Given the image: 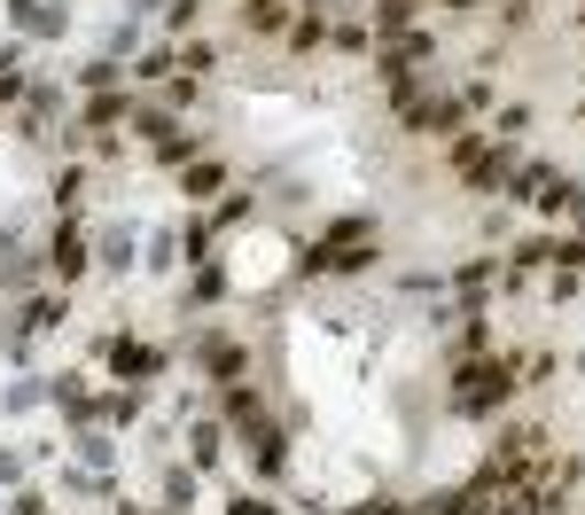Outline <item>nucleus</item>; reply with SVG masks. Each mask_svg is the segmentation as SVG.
Masks as SVG:
<instances>
[{"instance_id":"nucleus-2","label":"nucleus","mask_w":585,"mask_h":515,"mask_svg":"<svg viewBox=\"0 0 585 515\" xmlns=\"http://www.w3.org/2000/svg\"><path fill=\"white\" fill-rule=\"evenodd\" d=\"M523 391V368L499 352V360H468L461 375H453V414H468V421H484V414H499Z\"/></svg>"},{"instance_id":"nucleus-30","label":"nucleus","mask_w":585,"mask_h":515,"mask_svg":"<svg viewBox=\"0 0 585 515\" xmlns=\"http://www.w3.org/2000/svg\"><path fill=\"white\" fill-rule=\"evenodd\" d=\"M523 125H531V110H523V102H508V110H499V118H492V141H516Z\"/></svg>"},{"instance_id":"nucleus-6","label":"nucleus","mask_w":585,"mask_h":515,"mask_svg":"<svg viewBox=\"0 0 585 515\" xmlns=\"http://www.w3.org/2000/svg\"><path fill=\"white\" fill-rule=\"evenodd\" d=\"M47 266H55L63 282H78V274L95 266V242H87V227H78V219H63V227H55V242H47Z\"/></svg>"},{"instance_id":"nucleus-18","label":"nucleus","mask_w":585,"mask_h":515,"mask_svg":"<svg viewBox=\"0 0 585 515\" xmlns=\"http://www.w3.org/2000/svg\"><path fill=\"white\" fill-rule=\"evenodd\" d=\"M289 47H297V55H312V47H328V17H320V9H305V17H289Z\"/></svg>"},{"instance_id":"nucleus-38","label":"nucleus","mask_w":585,"mask_h":515,"mask_svg":"<svg viewBox=\"0 0 585 515\" xmlns=\"http://www.w3.org/2000/svg\"><path fill=\"white\" fill-rule=\"evenodd\" d=\"M227 515H274V500H266V492H234V507H227Z\"/></svg>"},{"instance_id":"nucleus-34","label":"nucleus","mask_w":585,"mask_h":515,"mask_svg":"<svg viewBox=\"0 0 585 515\" xmlns=\"http://www.w3.org/2000/svg\"><path fill=\"white\" fill-rule=\"evenodd\" d=\"M180 70H219V55H211V40H188V47H180Z\"/></svg>"},{"instance_id":"nucleus-35","label":"nucleus","mask_w":585,"mask_h":515,"mask_svg":"<svg viewBox=\"0 0 585 515\" xmlns=\"http://www.w3.org/2000/svg\"><path fill=\"white\" fill-rule=\"evenodd\" d=\"M344 515H413V507L390 500V492H375V500H360V507H344Z\"/></svg>"},{"instance_id":"nucleus-19","label":"nucleus","mask_w":585,"mask_h":515,"mask_svg":"<svg viewBox=\"0 0 585 515\" xmlns=\"http://www.w3.org/2000/svg\"><path fill=\"white\" fill-rule=\"evenodd\" d=\"M367 17H375V32H383V40H398V32H413V0H375Z\"/></svg>"},{"instance_id":"nucleus-27","label":"nucleus","mask_w":585,"mask_h":515,"mask_svg":"<svg viewBox=\"0 0 585 515\" xmlns=\"http://www.w3.org/2000/svg\"><path fill=\"white\" fill-rule=\"evenodd\" d=\"M118 78H125V70H118L110 55H102V63H78V86H95V95H110V86H118Z\"/></svg>"},{"instance_id":"nucleus-24","label":"nucleus","mask_w":585,"mask_h":515,"mask_svg":"<svg viewBox=\"0 0 585 515\" xmlns=\"http://www.w3.org/2000/svg\"><path fill=\"white\" fill-rule=\"evenodd\" d=\"M133 125H141V141H148V149H156V141H173V133H180V118H173V110H141Z\"/></svg>"},{"instance_id":"nucleus-15","label":"nucleus","mask_w":585,"mask_h":515,"mask_svg":"<svg viewBox=\"0 0 585 515\" xmlns=\"http://www.w3.org/2000/svg\"><path fill=\"white\" fill-rule=\"evenodd\" d=\"M547 180H554L547 164H516V172H508V188H499V196H516V204H539V196H547Z\"/></svg>"},{"instance_id":"nucleus-16","label":"nucleus","mask_w":585,"mask_h":515,"mask_svg":"<svg viewBox=\"0 0 585 515\" xmlns=\"http://www.w3.org/2000/svg\"><path fill=\"white\" fill-rule=\"evenodd\" d=\"M250 446H258V476H282V469H289V438H282L274 421H266V429H258Z\"/></svg>"},{"instance_id":"nucleus-23","label":"nucleus","mask_w":585,"mask_h":515,"mask_svg":"<svg viewBox=\"0 0 585 515\" xmlns=\"http://www.w3.org/2000/svg\"><path fill=\"white\" fill-rule=\"evenodd\" d=\"M188 297H196V305H219V297H227V274H219V266H196V274H188Z\"/></svg>"},{"instance_id":"nucleus-14","label":"nucleus","mask_w":585,"mask_h":515,"mask_svg":"<svg viewBox=\"0 0 585 515\" xmlns=\"http://www.w3.org/2000/svg\"><path fill=\"white\" fill-rule=\"evenodd\" d=\"M9 17H16V32H32V40H47V32H63V17L47 9V0H9Z\"/></svg>"},{"instance_id":"nucleus-21","label":"nucleus","mask_w":585,"mask_h":515,"mask_svg":"<svg viewBox=\"0 0 585 515\" xmlns=\"http://www.w3.org/2000/svg\"><path fill=\"white\" fill-rule=\"evenodd\" d=\"M188 500H196V469H164V507L188 515Z\"/></svg>"},{"instance_id":"nucleus-10","label":"nucleus","mask_w":585,"mask_h":515,"mask_svg":"<svg viewBox=\"0 0 585 515\" xmlns=\"http://www.w3.org/2000/svg\"><path fill=\"white\" fill-rule=\"evenodd\" d=\"M63 320H70V297H24L16 336H47V328H63Z\"/></svg>"},{"instance_id":"nucleus-17","label":"nucleus","mask_w":585,"mask_h":515,"mask_svg":"<svg viewBox=\"0 0 585 515\" xmlns=\"http://www.w3.org/2000/svg\"><path fill=\"white\" fill-rule=\"evenodd\" d=\"M110 125H125V95H95L87 118H78V133H110Z\"/></svg>"},{"instance_id":"nucleus-3","label":"nucleus","mask_w":585,"mask_h":515,"mask_svg":"<svg viewBox=\"0 0 585 515\" xmlns=\"http://www.w3.org/2000/svg\"><path fill=\"white\" fill-rule=\"evenodd\" d=\"M398 118H406V133H438V141L468 133V102L461 95H438V86H422L413 102H398Z\"/></svg>"},{"instance_id":"nucleus-1","label":"nucleus","mask_w":585,"mask_h":515,"mask_svg":"<svg viewBox=\"0 0 585 515\" xmlns=\"http://www.w3.org/2000/svg\"><path fill=\"white\" fill-rule=\"evenodd\" d=\"M539 461H547V429H539V421H516V429H499V446H492V461L468 476V492H476V500H492V492H516V484H523Z\"/></svg>"},{"instance_id":"nucleus-33","label":"nucleus","mask_w":585,"mask_h":515,"mask_svg":"<svg viewBox=\"0 0 585 515\" xmlns=\"http://www.w3.org/2000/svg\"><path fill=\"white\" fill-rule=\"evenodd\" d=\"M173 63H180V55H164V47H148V55L133 63V78H173Z\"/></svg>"},{"instance_id":"nucleus-25","label":"nucleus","mask_w":585,"mask_h":515,"mask_svg":"<svg viewBox=\"0 0 585 515\" xmlns=\"http://www.w3.org/2000/svg\"><path fill=\"white\" fill-rule=\"evenodd\" d=\"M102 266H118V274L133 266V227H110L102 234Z\"/></svg>"},{"instance_id":"nucleus-26","label":"nucleus","mask_w":585,"mask_h":515,"mask_svg":"<svg viewBox=\"0 0 585 515\" xmlns=\"http://www.w3.org/2000/svg\"><path fill=\"white\" fill-rule=\"evenodd\" d=\"M78 196H87V172H78V164H70V172H63V180H55V211L70 219V211H78Z\"/></svg>"},{"instance_id":"nucleus-36","label":"nucleus","mask_w":585,"mask_h":515,"mask_svg":"<svg viewBox=\"0 0 585 515\" xmlns=\"http://www.w3.org/2000/svg\"><path fill=\"white\" fill-rule=\"evenodd\" d=\"M196 17H203V0H173V9H164V24H173V32H196Z\"/></svg>"},{"instance_id":"nucleus-39","label":"nucleus","mask_w":585,"mask_h":515,"mask_svg":"<svg viewBox=\"0 0 585 515\" xmlns=\"http://www.w3.org/2000/svg\"><path fill=\"white\" fill-rule=\"evenodd\" d=\"M242 219H250V196H227V204H219V219H211V227H242Z\"/></svg>"},{"instance_id":"nucleus-22","label":"nucleus","mask_w":585,"mask_h":515,"mask_svg":"<svg viewBox=\"0 0 585 515\" xmlns=\"http://www.w3.org/2000/svg\"><path fill=\"white\" fill-rule=\"evenodd\" d=\"M196 156H203V149H196V133H188V125H180L173 141H156V164H180V172H188Z\"/></svg>"},{"instance_id":"nucleus-42","label":"nucleus","mask_w":585,"mask_h":515,"mask_svg":"<svg viewBox=\"0 0 585 515\" xmlns=\"http://www.w3.org/2000/svg\"><path fill=\"white\" fill-rule=\"evenodd\" d=\"M110 515H141V507H133V500H118V507H110Z\"/></svg>"},{"instance_id":"nucleus-32","label":"nucleus","mask_w":585,"mask_h":515,"mask_svg":"<svg viewBox=\"0 0 585 515\" xmlns=\"http://www.w3.org/2000/svg\"><path fill=\"white\" fill-rule=\"evenodd\" d=\"M102 414H110V421H141V391H110Z\"/></svg>"},{"instance_id":"nucleus-28","label":"nucleus","mask_w":585,"mask_h":515,"mask_svg":"<svg viewBox=\"0 0 585 515\" xmlns=\"http://www.w3.org/2000/svg\"><path fill=\"white\" fill-rule=\"evenodd\" d=\"M16 63H24L16 47H0V102H16V95H24V70H16Z\"/></svg>"},{"instance_id":"nucleus-7","label":"nucleus","mask_w":585,"mask_h":515,"mask_svg":"<svg viewBox=\"0 0 585 515\" xmlns=\"http://www.w3.org/2000/svg\"><path fill=\"white\" fill-rule=\"evenodd\" d=\"M196 360H203V368H211L219 383H242V368H250V360H242V343H234V336H219V328H211V336L196 343Z\"/></svg>"},{"instance_id":"nucleus-8","label":"nucleus","mask_w":585,"mask_h":515,"mask_svg":"<svg viewBox=\"0 0 585 515\" xmlns=\"http://www.w3.org/2000/svg\"><path fill=\"white\" fill-rule=\"evenodd\" d=\"M219 406H227V421H234V429H250V438L266 429V398L250 391V383H227V398H219Z\"/></svg>"},{"instance_id":"nucleus-31","label":"nucleus","mask_w":585,"mask_h":515,"mask_svg":"<svg viewBox=\"0 0 585 515\" xmlns=\"http://www.w3.org/2000/svg\"><path fill=\"white\" fill-rule=\"evenodd\" d=\"M554 266H562V274L585 266V234H554Z\"/></svg>"},{"instance_id":"nucleus-12","label":"nucleus","mask_w":585,"mask_h":515,"mask_svg":"<svg viewBox=\"0 0 585 515\" xmlns=\"http://www.w3.org/2000/svg\"><path fill=\"white\" fill-rule=\"evenodd\" d=\"M180 188H188L196 204H203V196H219V188H227V164H219V156H196V164L180 172Z\"/></svg>"},{"instance_id":"nucleus-5","label":"nucleus","mask_w":585,"mask_h":515,"mask_svg":"<svg viewBox=\"0 0 585 515\" xmlns=\"http://www.w3.org/2000/svg\"><path fill=\"white\" fill-rule=\"evenodd\" d=\"M297 266L305 274H367L375 266V242H312Z\"/></svg>"},{"instance_id":"nucleus-9","label":"nucleus","mask_w":585,"mask_h":515,"mask_svg":"<svg viewBox=\"0 0 585 515\" xmlns=\"http://www.w3.org/2000/svg\"><path fill=\"white\" fill-rule=\"evenodd\" d=\"M32 274H40V258H24V242L0 227V289H32Z\"/></svg>"},{"instance_id":"nucleus-37","label":"nucleus","mask_w":585,"mask_h":515,"mask_svg":"<svg viewBox=\"0 0 585 515\" xmlns=\"http://www.w3.org/2000/svg\"><path fill=\"white\" fill-rule=\"evenodd\" d=\"M78 453H87V461H95V469H102V461H110V453H118V446H110V438H102V429H87V438H78Z\"/></svg>"},{"instance_id":"nucleus-4","label":"nucleus","mask_w":585,"mask_h":515,"mask_svg":"<svg viewBox=\"0 0 585 515\" xmlns=\"http://www.w3.org/2000/svg\"><path fill=\"white\" fill-rule=\"evenodd\" d=\"M102 360L118 368V383H156L164 368H173V360H164L156 343H141V336H102Z\"/></svg>"},{"instance_id":"nucleus-40","label":"nucleus","mask_w":585,"mask_h":515,"mask_svg":"<svg viewBox=\"0 0 585 515\" xmlns=\"http://www.w3.org/2000/svg\"><path fill=\"white\" fill-rule=\"evenodd\" d=\"M0 484H24V453H0Z\"/></svg>"},{"instance_id":"nucleus-20","label":"nucleus","mask_w":585,"mask_h":515,"mask_svg":"<svg viewBox=\"0 0 585 515\" xmlns=\"http://www.w3.org/2000/svg\"><path fill=\"white\" fill-rule=\"evenodd\" d=\"M320 242H375V219H367V211H344V219H328Z\"/></svg>"},{"instance_id":"nucleus-29","label":"nucleus","mask_w":585,"mask_h":515,"mask_svg":"<svg viewBox=\"0 0 585 515\" xmlns=\"http://www.w3.org/2000/svg\"><path fill=\"white\" fill-rule=\"evenodd\" d=\"M219 453H227L219 446V421H196V469H219Z\"/></svg>"},{"instance_id":"nucleus-11","label":"nucleus","mask_w":585,"mask_h":515,"mask_svg":"<svg viewBox=\"0 0 585 515\" xmlns=\"http://www.w3.org/2000/svg\"><path fill=\"white\" fill-rule=\"evenodd\" d=\"M242 32H289V0H242Z\"/></svg>"},{"instance_id":"nucleus-13","label":"nucleus","mask_w":585,"mask_h":515,"mask_svg":"<svg viewBox=\"0 0 585 515\" xmlns=\"http://www.w3.org/2000/svg\"><path fill=\"white\" fill-rule=\"evenodd\" d=\"M55 406H63L70 421H95V414H102V398H95L87 383H78V375H63V383H55Z\"/></svg>"},{"instance_id":"nucleus-41","label":"nucleus","mask_w":585,"mask_h":515,"mask_svg":"<svg viewBox=\"0 0 585 515\" xmlns=\"http://www.w3.org/2000/svg\"><path fill=\"white\" fill-rule=\"evenodd\" d=\"M9 515H47V500H40V492H16V507H9Z\"/></svg>"}]
</instances>
